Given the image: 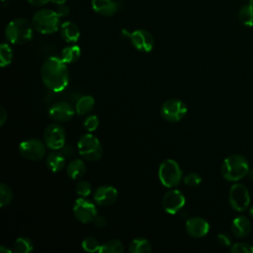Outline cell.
I'll list each match as a JSON object with an SVG mask.
<instances>
[{"label":"cell","mask_w":253,"mask_h":253,"mask_svg":"<svg viewBox=\"0 0 253 253\" xmlns=\"http://www.w3.org/2000/svg\"><path fill=\"white\" fill-rule=\"evenodd\" d=\"M60 57L50 56L44 60L41 76L44 86L52 92L63 91L68 85V68Z\"/></svg>","instance_id":"1"},{"label":"cell","mask_w":253,"mask_h":253,"mask_svg":"<svg viewBox=\"0 0 253 253\" xmlns=\"http://www.w3.org/2000/svg\"><path fill=\"white\" fill-rule=\"evenodd\" d=\"M220 171L225 180L236 182L248 174L249 164L244 156L232 154L223 160Z\"/></svg>","instance_id":"2"},{"label":"cell","mask_w":253,"mask_h":253,"mask_svg":"<svg viewBox=\"0 0 253 253\" xmlns=\"http://www.w3.org/2000/svg\"><path fill=\"white\" fill-rule=\"evenodd\" d=\"M5 36L13 44H23L33 38V27L31 23L23 18H17L8 23L5 28Z\"/></svg>","instance_id":"3"},{"label":"cell","mask_w":253,"mask_h":253,"mask_svg":"<svg viewBox=\"0 0 253 253\" xmlns=\"http://www.w3.org/2000/svg\"><path fill=\"white\" fill-rule=\"evenodd\" d=\"M59 16L50 9H42L35 13L32 25L36 31L43 35H49L56 32L60 27Z\"/></svg>","instance_id":"4"},{"label":"cell","mask_w":253,"mask_h":253,"mask_svg":"<svg viewBox=\"0 0 253 253\" xmlns=\"http://www.w3.org/2000/svg\"><path fill=\"white\" fill-rule=\"evenodd\" d=\"M77 148L81 157L88 161H97L103 155V149L99 139L91 133L80 136L77 142Z\"/></svg>","instance_id":"5"},{"label":"cell","mask_w":253,"mask_h":253,"mask_svg":"<svg viewBox=\"0 0 253 253\" xmlns=\"http://www.w3.org/2000/svg\"><path fill=\"white\" fill-rule=\"evenodd\" d=\"M158 177L164 187L174 188L181 182L182 170L175 160L166 159L159 166Z\"/></svg>","instance_id":"6"},{"label":"cell","mask_w":253,"mask_h":253,"mask_svg":"<svg viewBox=\"0 0 253 253\" xmlns=\"http://www.w3.org/2000/svg\"><path fill=\"white\" fill-rule=\"evenodd\" d=\"M19 152L28 160L39 161L46 153V144L37 138L26 139L19 144Z\"/></svg>","instance_id":"7"},{"label":"cell","mask_w":253,"mask_h":253,"mask_svg":"<svg viewBox=\"0 0 253 253\" xmlns=\"http://www.w3.org/2000/svg\"><path fill=\"white\" fill-rule=\"evenodd\" d=\"M188 111L186 104L179 99H169L161 106L162 118L170 123H177L184 119Z\"/></svg>","instance_id":"8"},{"label":"cell","mask_w":253,"mask_h":253,"mask_svg":"<svg viewBox=\"0 0 253 253\" xmlns=\"http://www.w3.org/2000/svg\"><path fill=\"white\" fill-rule=\"evenodd\" d=\"M122 34L128 38L132 45L139 51L149 52L152 50L154 45V39L152 35L146 30H135L132 33H128L126 30L122 31Z\"/></svg>","instance_id":"9"},{"label":"cell","mask_w":253,"mask_h":253,"mask_svg":"<svg viewBox=\"0 0 253 253\" xmlns=\"http://www.w3.org/2000/svg\"><path fill=\"white\" fill-rule=\"evenodd\" d=\"M229 204L236 211H244L250 205V194L242 184H234L229 191Z\"/></svg>","instance_id":"10"},{"label":"cell","mask_w":253,"mask_h":253,"mask_svg":"<svg viewBox=\"0 0 253 253\" xmlns=\"http://www.w3.org/2000/svg\"><path fill=\"white\" fill-rule=\"evenodd\" d=\"M43 140L46 146L51 150H58L65 143V130L58 124L47 126L43 132Z\"/></svg>","instance_id":"11"},{"label":"cell","mask_w":253,"mask_h":253,"mask_svg":"<svg viewBox=\"0 0 253 253\" xmlns=\"http://www.w3.org/2000/svg\"><path fill=\"white\" fill-rule=\"evenodd\" d=\"M73 213L75 218L82 223H89L94 220L97 213L95 205L84 198H78L73 205Z\"/></svg>","instance_id":"12"},{"label":"cell","mask_w":253,"mask_h":253,"mask_svg":"<svg viewBox=\"0 0 253 253\" xmlns=\"http://www.w3.org/2000/svg\"><path fill=\"white\" fill-rule=\"evenodd\" d=\"M186 200L184 195L179 190H168L162 199V207L169 214L177 213L185 205Z\"/></svg>","instance_id":"13"},{"label":"cell","mask_w":253,"mask_h":253,"mask_svg":"<svg viewBox=\"0 0 253 253\" xmlns=\"http://www.w3.org/2000/svg\"><path fill=\"white\" fill-rule=\"evenodd\" d=\"M73 107L66 102H57L48 109V116L51 120L58 123H65L71 120L74 115Z\"/></svg>","instance_id":"14"},{"label":"cell","mask_w":253,"mask_h":253,"mask_svg":"<svg viewBox=\"0 0 253 253\" xmlns=\"http://www.w3.org/2000/svg\"><path fill=\"white\" fill-rule=\"evenodd\" d=\"M210 230L209 222L200 216H193L186 221V231L195 238L204 237Z\"/></svg>","instance_id":"15"},{"label":"cell","mask_w":253,"mask_h":253,"mask_svg":"<svg viewBox=\"0 0 253 253\" xmlns=\"http://www.w3.org/2000/svg\"><path fill=\"white\" fill-rule=\"evenodd\" d=\"M94 201L99 206H109L118 198V190L113 186H101L94 193Z\"/></svg>","instance_id":"16"},{"label":"cell","mask_w":253,"mask_h":253,"mask_svg":"<svg viewBox=\"0 0 253 253\" xmlns=\"http://www.w3.org/2000/svg\"><path fill=\"white\" fill-rule=\"evenodd\" d=\"M91 5L97 14L105 17L113 16L118 11V4L114 0H92Z\"/></svg>","instance_id":"17"},{"label":"cell","mask_w":253,"mask_h":253,"mask_svg":"<svg viewBox=\"0 0 253 253\" xmlns=\"http://www.w3.org/2000/svg\"><path fill=\"white\" fill-rule=\"evenodd\" d=\"M59 32L61 38L66 42H76L80 37V30L78 26L71 21H66L60 24Z\"/></svg>","instance_id":"18"},{"label":"cell","mask_w":253,"mask_h":253,"mask_svg":"<svg viewBox=\"0 0 253 253\" xmlns=\"http://www.w3.org/2000/svg\"><path fill=\"white\" fill-rule=\"evenodd\" d=\"M251 230V223L249 219L244 215H239L232 220L231 231L234 236L241 238L249 234Z\"/></svg>","instance_id":"19"},{"label":"cell","mask_w":253,"mask_h":253,"mask_svg":"<svg viewBox=\"0 0 253 253\" xmlns=\"http://www.w3.org/2000/svg\"><path fill=\"white\" fill-rule=\"evenodd\" d=\"M86 172L85 162L81 159H74L66 167V174L73 180H78L84 176Z\"/></svg>","instance_id":"20"},{"label":"cell","mask_w":253,"mask_h":253,"mask_svg":"<svg viewBox=\"0 0 253 253\" xmlns=\"http://www.w3.org/2000/svg\"><path fill=\"white\" fill-rule=\"evenodd\" d=\"M46 165L51 172H59L65 165L64 156L60 152H57L55 150L51 151L46 156Z\"/></svg>","instance_id":"21"},{"label":"cell","mask_w":253,"mask_h":253,"mask_svg":"<svg viewBox=\"0 0 253 253\" xmlns=\"http://www.w3.org/2000/svg\"><path fill=\"white\" fill-rule=\"evenodd\" d=\"M94 105H95V100L92 96H89V95L82 96L79 98V100L76 103L75 112L78 115L83 116L89 113L94 108Z\"/></svg>","instance_id":"22"},{"label":"cell","mask_w":253,"mask_h":253,"mask_svg":"<svg viewBox=\"0 0 253 253\" xmlns=\"http://www.w3.org/2000/svg\"><path fill=\"white\" fill-rule=\"evenodd\" d=\"M81 54V49L78 45H68L64 47L61 50V56L60 58L65 62V63H73L75 62Z\"/></svg>","instance_id":"23"},{"label":"cell","mask_w":253,"mask_h":253,"mask_svg":"<svg viewBox=\"0 0 253 253\" xmlns=\"http://www.w3.org/2000/svg\"><path fill=\"white\" fill-rule=\"evenodd\" d=\"M128 251L130 253H147L151 251V244L147 239L138 237L130 242Z\"/></svg>","instance_id":"24"},{"label":"cell","mask_w":253,"mask_h":253,"mask_svg":"<svg viewBox=\"0 0 253 253\" xmlns=\"http://www.w3.org/2000/svg\"><path fill=\"white\" fill-rule=\"evenodd\" d=\"M238 19L246 27H253V4L248 2L243 5L238 13Z\"/></svg>","instance_id":"25"},{"label":"cell","mask_w":253,"mask_h":253,"mask_svg":"<svg viewBox=\"0 0 253 253\" xmlns=\"http://www.w3.org/2000/svg\"><path fill=\"white\" fill-rule=\"evenodd\" d=\"M124 244L118 239H110L101 244L100 253H123Z\"/></svg>","instance_id":"26"},{"label":"cell","mask_w":253,"mask_h":253,"mask_svg":"<svg viewBox=\"0 0 253 253\" xmlns=\"http://www.w3.org/2000/svg\"><path fill=\"white\" fill-rule=\"evenodd\" d=\"M33 250V242L29 237L22 236L16 239L13 245V251L16 253H28Z\"/></svg>","instance_id":"27"},{"label":"cell","mask_w":253,"mask_h":253,"mask_svg":"<svg viewBox=\"0 0 253 253\" xmlns=\"http://www.w3.org/2000/svg\"><path fill=\"white\" fill-rule=\"evenodd\" d=\"M13 60V51L11 46L6 43L3 42L0 45V65L1 67H5L8 66Z\"/></svg>","instance_id":"28"},{"label":"cell","mask_w":253,"mask_h":253,"mask_svg":"<svg viewBox=\"0 0 253 253\" xmlns=\"http://www.w3.org/2000/svg\"><path fill=\"white\" fill-rule=\"evenodd\" d=\"M12 199H13V192L11 188L6 184L1 183L0 184V207L1 208L7 207L11 203Z\"/></svg>","instance_id":"29"},{"label":"cell","mask_w":253,"mask_h":253,"mask_svg":"<svg viewBox=\"0 0 253 253\" xmlns=\"http://www.w3.org/2000/svg\"><path fill=\"white\" fill-rule=\"evenodd\" d=\"M81 246L85 251L91 252V253L100 252V248H101L100 242L93 236L85 237L81 242Z\"/></svg>","instance_id":"30"},{"label":"cell","mask_w":253,"mask_h":253,"mask_svg":"<svg viewBox=\"0 0 253 253\" xmlns=\"http://www.w3.org/2000/svg\"><path fill=\"white\" fill-rule=\"evenodd\" d=\"M75 190L77 195L81 197H87L90 195L92 191V187H91V184L87 181H79L75 186Z\"/></svg>","instance_id":"31"},{"label":"cell","mask_w":253,"mask_h":253,"mask_svg":"<svg viewBox=\"0 0 253 253\" xmlns=\"http://www.w3.org/2000/svg\"><path fill=\"white\" fill-rule=\"evenodd\" d=\"M230 251L232 253H253V246L245 242H238L232 245Z\"/></svg>","instance_id":"32"},{"label":"cell","mask_w":253,"mask_h":253,"mask_svg":"<svg viewBox=\"0 0 253 253\" xmlns=\"http://www.w3.org/2000/svg\"><path fill=\"white\" fill-rule=\"evenodd\" d=\"M184 183L189 187H198L202 183V177L198 173H190L184 178Z\"/></svg>","instance_id":"33"},{"label":"cell","mask_w":253,"mask_h":253,"mask_svg":"<svg viewBox=\"0 0 253 253\" xmlns=\"http://www.w3.org/2000/svg\"><path fill=\"white\" fill-rule=\"evenodd\" d=\"M84 127L88 130V131H94L97 129L98 126H99V119L97 116L95 115H92V116H89L85 121H84V124H83Z\"/></svg>","instance_id":"34"},{"label":"cell","mask_w":253,"mask_h":253,"mask_svg":"<svg viewBox=\"0 0 253 253\" xmlns=\"http://www.w3.org/2000/svg\"><path fill=\"white\" fill-rule=\"evenodd\" d=\"M217 241L222 246H229L231 244V239L225 233H219L217 235Z\"/></svg>","instance_id":"35"},{"label":"cell","mask_w":253,"mask_h":253,"mask_svg":"<svg viewBox=\"0 0 253 253\" xmlns=\"http://www.w3.org/2000/svg\"><path fill=\"white\" fill-rule=\"evenodd\" d=\"M55 12L57 13V15L59 17H66L69 14V8H68V6L66 4L58 5Z\"/></svg>","instance_id":"36"},{"label":"cell","mask_w":253,"mask_h":253,"mask_svg":"<svg viewBox=\"0 0 253 253\" xmlns=\"http://www.w3.org/2000/svg\"><path fill=\"white\" fill-rule=\"evenodd\" d=\"M93 222H94V224H95L96 226H98V227H103V226L106 225V218L97 214L96 217L94 218Z\"/></svg>","instance_id":"37"},{"label":"cell","mask_w":253,"mask_h":253,"mask_svg":"<svg viewBox=\"0 0 253 253\" xmlns=\"http://www.w3.org/2000/svg\"><path fill=\"white\" fill-rule=\"evenodd\" d=\"M7 118H8V115H7L6 110L3 107H1V109H0V126H4Z\"/></svg>","instance_id":"38"},{"label":"cell","mask_w":253,"mask_h":253,"mask_svg":"<svg viewBox=\"0 0 253 253\" xmlns=\"http://www.w3.org/2000/svg\"><path fill=\"white\" fill-rule=\"evenodd\" d=\"M28 2L33 6H43L50 2V0H28Z\"/></svg>","instance_id":"39"},{"label":"cell","mask_w":253,"mask_h":253,"mask_svg":"<svg viewBox=\"0 0 253 253\" xmlns=\"http://www.w3.org/2000/svg\"><path fill=\"white\" fill-rule=\"evenodd\" d=\"M51 3H53L54 5L58 6V5H62V4H65L66 0H50Z\"/></svg>","instance_id":"40"},{"label":"cell","mask_w":253,"mask_h":253,"mask_svg":"<svg viewBox=\"0 0 253 253\" xmlns=\"http://www.w3.org/2000/svg\"><path fill=\"white\" fill-rule=\"evenodd\" d=\"M12 251H13V250H10V249L6 248L4 245L0 246V252H1V253H11Z\"/></svg>","instance_id":"41"},{"label":"cell","mask_w":253,"mask_h":253,"mask_svg":"<svg viewBox=\"0 0 253 253\" xmlns=\"http://www.w3.org/2000/svg\"><path fill=\"white\" fill-rule=\"evenodd\" d=\"M248 176H249V178L253 181V168L252 169H250L249 171H248V174H247Z\"/></svg>","instance_id":"42"},{"label":"cell","mask_w":253,"mask_h":253,"mask_svg":"<svg viewBox=\"0 0 253 253\" xmlns=\"http://www.w3.org/2000/svg\"><path fill=\"white\" fill-rule=\"evenodd\" d=\"M249 212H250V215L253 217V206L249 209Z\"/></svg>","instance_id":"43"},{"label":"cell","mask_w":253,"mask_h":253,"mask_svg":"<svg viewBox=\"0 0 253 253\" xmlns=\"http://www.w3.org/2000/svg\"><path fill=\"white\" fill-rule=\"evenodd\" d=\"M249 2H250V3H252V4H253V0H249Z\"/></svg>","instance_id":"44"}]
</instances>
